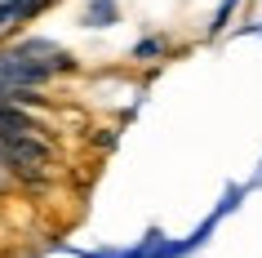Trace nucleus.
<instances>
[{"instance_id":"1","label":"nucleus","mask_w":262,"mask_h":258,"mask_svg":"<svg viewBox=\"0 0 262 258\" xmlns=\"http://www.w3.org/2000/svg\"><path fill=\"white\" fill-rule=\"evenodd\" d=\"M45 0H9V5H0V23L5 18H27V14H36Z\"/></svg>"}]
</instances>
